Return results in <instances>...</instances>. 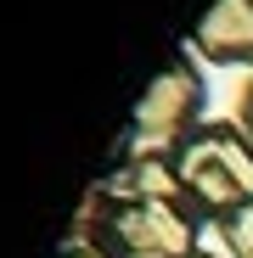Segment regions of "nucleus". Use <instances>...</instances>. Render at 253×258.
<instances>
[{
	"label": "nucleus",
	"mask_w": 253,
	"mask_h": 258,
	"mask_svg": "<svg viewBox=\"0 0 253 258\" xmlns=\"http://www.w3.org/2000/svg\"><path fill=\"white\" fill-rule=\"evenodd\" d=\"M68 241L96 247L102 258H191L203 247V219L186 208L175 180V152L135 146L84 197Z\"/></svg>",
	"instance_id": "f257e3e1"
},
{
	"label": "nucleus",
	"mask_w": 253,
	"mask_h": 258,
	"mask_svg": "<svg viewBox=\"0 0 253 258\" xmlns=\"http://www.w3.org/2000/svg\"><path fill=\"white\" fill-rule=\"evenodd\" d=\"M175 180L203 225H225L253 197V141L236 129V118H203L175 146Z\"/></svg>",
	"instance_id": "f03ea898"
},
{
	"label": "nucleus",
	"mask_w": 253,
	"mask_h": 258,
	"mask_svg": "<svg viewBox=\"0 0 253 258\" xmlns=\"http://www.w3.org/2000/svg\"><path fill=\"white\" fill-rule=\"evenodd\" d=\"M203 107H208V84H203L197 56H175V62H163L158 79L146 84V96H141V107L130 118V141L135 146L175 152L191 129L203 123Z\"/></svg>",
	"instance_id": "7ed1b4c3"
},
{
	"label": "nucleus",
	"mask_w": 253,
	"mask_h": 258,
	"mask_svg": "<svg viewBox=\"0 0 253 258\" xmlns=\"http://www.w3.org/2000/svg\"><path fill=\"white\" fill-rule=\"evenodd\" d=\"M191 56L253 73V0H214L191 28Z\"/></svg>",
	"instance_id": "20e7f679"
},
{
	"label": "nucleus",
	"mask_w": 253,
	"mask_h": 258,
	"mask_svg": "<svg viewBox=\"0 0 253 258\" xmlns=\"http://www.w3.org/2000/svg\"><path fill=\"white\" fill-rule=\"evenodd\" d=\"M214 236H220V247H225V258H253V197L231 213L225 225H214Z\"/></svg>",
	"instance_id": "39448f33"
},
{
	"label": "nucleus",
	"mask_w": 253,
	"mask_h": 258,
	"mask_svg": "<svg viewBox=\"0 0 253 258\" xmlns=\"http://www.w3.org/2000/svg\"><path fill=\"white\" fill-rule=\"evenodd\" d=\"M236 129L253 141V73L242 79V90H236Z\"/></svg>",
	"instance_id": "423d86ee"
},
{
	"label": "nucleus",
	"mask_w": 253,
	"mask_h": 258,
	"mask_svg": "<svg viewBox=\"0 0 253 258\" xmlns=\"http://www.w3.org/2000/svg\"><path fill=\"white\" fill-rule=\"evenodd\" d=\"M57 258H102V252H96V247H84V241H68Z\"/></svg>",
	"instance_id": "0eeeda50"
},
{
	"label": "nucleus",
	"mask_w": 253,
	"mask_h": 258,
	"mask_svg": "<svg viewBox=\"0 0 253 258\" xmlns=\"http://www.w3.org/2000/svg\"><path fill=\"white\" fill-rule=\"evenodd\" d=\"M191 258H220V252H208V247H197V252H191Z\"/></svg>",
	"instance_id": "6e6552de"
}]
</instances>
